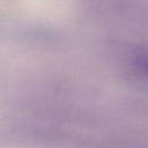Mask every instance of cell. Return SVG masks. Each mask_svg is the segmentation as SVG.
Segmentation results:
<instances>
[{
  "instance_id": "obj_1",
  "label": "cell",
  "mask_w": 148,
  "mask_h": 148,
  "mask_svg": "<svg viewBox=\"0 0 148 148\" xmlns=\"http://www.w3.org/2000/svg\"><path fill=\"white\" fill-rule=\"evenodd\" d=\"M131 62L138 71L148 74V47H141L134 51L131 57Z\"/></svg>"
}]
</instances>
